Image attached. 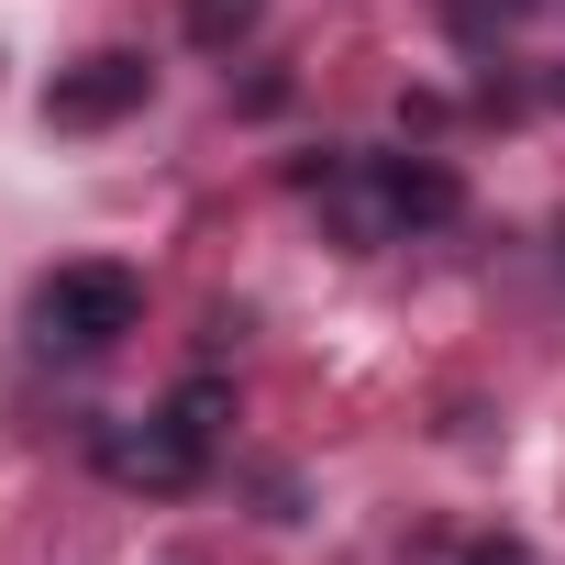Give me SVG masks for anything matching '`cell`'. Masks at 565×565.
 Instances as JSON below:
<instances>
[{"instance_id": "cell-1", "label": "cell", "mask_w": 565, "mask_h": 565, "mask_svg": "<svg viewBox=\"0 0 565 565\" xmlns=\"http://www.w3.org/2000/svg\"><path fill=\"white\" fill-rule=\"evenodd\" d=\"M455 200L466 189L433 156H333V167H311V211H322V233L344 255H377L399 233H433V222H455Z\"/></svg>"}, {"instance_id": "cell-2", "label": "cell", "mask_w": 565, "mask_h": 565, "mask_svg": "<svg viewBox=\"0 0 565 565\" xmlns=\"http://www.w3.org/2000/svg\"><path fill=\"white\" fill-rule=\"evenodd\" d=\"M134 322H145V277L111 266V255L56 266L45 289H34V344H45V355H111Z\"/></svg>"}, {"instance_id": "cell-3", "label": "cell", "mask_w": 565, "mask_h": 565, "mask_svg": "<svg viewBox=\"0 0 565 565\" xmlns=\"http://www.w3.org/2000/svg\"><path fill=\"white\" fill-rule=\"evenodd\" d=\"M100 477L111 488H145V499H178V488H200L211 477V444L178 422V411H145V422H100Z\"/></svg>"}, {"instance_id": "cell-4", "label": "cell", "mask_w": 565, "mask_h": 565, "mask_svg": "<svg viewBox=\"0 0 565 565\" xmlns=\"http://www.w3.org/2000/svg\"><path fill=\"white\" fill-rule=\"evenodd\" d=\"M145 100H156V67H145L134 45H100V56L56 67V89H45V122H56V134H111V122H134Z\"/></svg>"}, {"instance_id": "cell-5", "label": "cell", "mask_w": 565, "mask_h": 565, "mask_svg": "<svg viewBox=\"0 0 565 565\" xmlns=\"http://www.w3.org/2000/svg\"><path fill=\"white\" fill-rule=\"evenodd\" d=\"M543 12V0H444V23L466 34V45H499V34H521Z\"/></svg>"}, {"instance_id": "cell-6", "label": "cell", "mask_w": 565, "mask_h": 565, "mask_svg": "<svg viewBox=\"0 0 565 565\" xmlns=\"http://www.w3.org/2000/svg\"><path fill=\"white\" fill-rule=\"evenodd\" d=\"M167 411H178V422H189L200 444H222V411H233V399H222V377H189V388H178Z\"/></svg>"}, {"instance_id": "cell-7", "label": "cell", "mask_w": 565, "mask_h": 565, "mask_svg": "<svg viewBox=\"0 0 565 565\" xmlns=\"http://www.w3.org/2000/svg\"><path fill=\"white\" fill-rule=\"evenodd\" d=\"M244 12H255V0H189V34H200V45H222Z\"/></svg>"}, {"instance_id": "cell-8", "label": "cell", "mask_w": 565, "mask_h": 565, "mask_svg": "<svg viewBox=\"0 0 565 565\" xmlns=\"http://www.w3.org/2000/svg\"><path fill=\"white\" fill-rule=\"evenodd\" d=\"M543 89H554V111H565V56H554V78H543Z\"/></svg>"}]
</instances>
